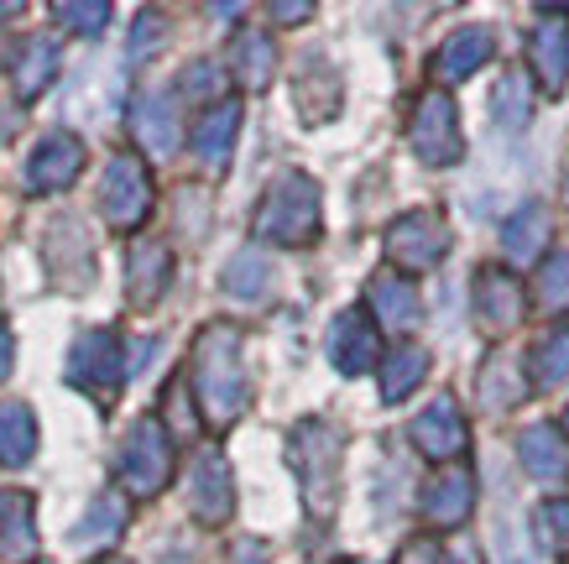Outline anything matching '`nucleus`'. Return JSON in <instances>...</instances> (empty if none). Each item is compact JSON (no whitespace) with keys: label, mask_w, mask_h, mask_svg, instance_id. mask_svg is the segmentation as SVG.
Returning a JSON list of instances; mask_svg holds the SVG:
<instances>
[{"label":"nucleus","mask_w":569,"mask_h":564,"mask_svg":"<svg viewBox=\"0 0 569 564\" xmlns=\"http://www.w3.org/2000/svg\"><path fill=\"white\" fill-rule=\"evenodd\" d=\"M497 544H501V564H533L528 554H522V548H512V533H501Z\"/></svg>","instance_id":"43"},{"label":"nucleus","mask_w":569,"mask_h":564,"mask_svg":"<svg viewBox=\"0 0 569 564\" xmlns=\"http://www.w3.org/2000/svg\"><path fill=\"white\" fill-rule=\"evenodd\" d=\"M533 366H528V376H533V387H559L569 376V325L549 329L543 340L533 345Z\"/></svg>","instance_id":"33"},{"label":"nucleus","mask_w":569,"mask_h":564,"mask_svg":"<svg viewBox=\"0 0 569 564\" xmlns=\"http://www.w3.org/2000/svg\"><path fill=\"white\" fill-rule=\"evenodd\" d=\"M543 240H549V205L543 199H528L512 220L501 225V251H507V261H518V267L543 251Z\"/></svg>","instance_id":"26"},{"label":"nucleus","mask_w":569,"mask_h":564,"mask_svg":"<svg viewBox=\"0 0 569 564\" xmlns=\"http://www.w3.org/2000/svg\"><path fill=\"white\" fill-rule=\"evenodd\" d=\"M137 27H141V32H137V42H131V58H141V52L152 48V42H162V21H157V11H147Z\"/></svg>","instance_id":"38"},{"label":"nucleus","mask_w":569,"mask_h":564,"mask_svg":"<svg viewBox=\"0 0 569 564\" xmlns=\"http://www.w3.org/2000/svg\"><path fill=\"white\" fill-rule=\"evenodd\" d=\"M293 471L303 481V502H309L313 517H329L335 513V502H340V428L325 424V418H303L293 428Z\"/></svg>","instance_id":"2"},{"label":"nucleus","mask_w":569,"mask_h":564,"mask_svg":"<svg viewBox=\"0 0 569 564\" xmlns=\"http://www.w3.org/2000/svg\"><path fill=\"white\" fill-rule=\"evenodd\" d=\"M491 52H497L491 27H455L433 52V73H439V85H460V79L491 63Z\"/></svg>","instance_id":"17"},{"label":"nucleus","mask_w":569,"mask_h":564,"mask_svg":"<svg viewBox=\"0 0 569 564\" xmlns=\"http://www.w3.org/2000/svg\"><path fill=\"white\" fill-rule=\"evenodd\" d=\"M533 523H538V538L549 548H569V502H543Z\"/></svg>","instance_id":"36"},{"label":"nucleus","mask_w":569,"mask_h":564,"mask_svg":"<svg viewBox=\"0 0 569 564\" xmlns=\"http://www.w3.org/2000/svg\"><path fill=\"white\" fill-rule=\"evenodd\" d=\"M37 455V418L27 403L6 397L0 403V471H21Z\"/></svg>","instance_id":"27"},{"label":"nucleus","mask_w":569,"mask_h":564,"mask_svg":"<svg viewBox=\"0 0 569 564\" xmlns=\"http://www.w3.org/2000/svg\"><path fill=\"white\" fill-rule=\"evenodd\" d=\"M518 461L522 471L543 486H559L569 476V445H565V428L559 424H528L518 434Z\"/></svg>","instance_id":"21"},{"label":"nucleus","mask_w":569,"mask_h":564,"mask_svg":"<svg viewBox=\"0 0 569 564\" xmlns=\"http://www.w3.org/2000/svg\"><path fill=\"white\" fill-rule=\"evenodd\" d=\"M116 476L131 496H157L173 476V434L162 418H137L116 455Z\"/></svg>","instance_id":"4"},{"label":"nucleus","mask_w":569,"mask_h":564,"mask_svg":"<svg viewBox=\"0 0 569 564\" xmlns=\"http://www.w3.org/2000/svg\"><path fill=\"white\" fill-rule=\"evenodd\" d=\"M528 69L549 95H565L569 85V21L565 17H543L528 37Z\"/></svg>","instance_id":"19"},{"label":"nucleus","mask_w":569,"mask_h":564,"mask_svg":"<svg viewBox=\"0 0 569 564\" xmlns=\"http://www.w3.org/2000/svg\"><path fill=\"white\" fill-rule=\"evenodd\" d=\"M58 42L52 37H21L17 48H11V85H17V100H42L48 95V85L58 79Z\"/></svg>","instance_id":"20"},{"label":"nucleus","mask_w":569,"mask_h":564,"mask_svg":"<svg viewBox=\"0 0 569 564\" xmlns=\"http://www.w3.org/2000/svg\"><path fill=\"white\" fill-rule=\"evenodd\" d=\"M387 257L402 273H429L449 257V225L433 209H408L387 225Z\"/></svg>","instance_id":"7"},{"label":"nucleus","mask_w":569,"mask_h":564,"mask_svg":"<svg viewBox=\"0 0 569 564\" xmlns=\"http://www.w3.org/2000/svg\"><path fill=\"white\" fill-rule=\"evenodd\" d=\"M37 554V502L27 492H0V564H27Z\"/></svg>","instance_id":"23"},{"label":"nucleus","mask_w":569,"mask_h":564,"mask_svg":"<svg viewBox=\"0 0 569 564\" xmlns=\"http://www.w3.org/2000/svg\"><path fill=\"white\" fill-rule=\"evenodd\" d=\"M522 308H528L522 283L507 273V267H481V273H476V325H481L486 335H507V329L522 319Z\"/></svg>","instance_id":"13"},{"label":"nucleus","mask_w":569,"mask_h":564,"mask_svg":"<svg viewBox=\"0 0 569 564\" xmlns=\"http://www.w3.org/2000/svg\"><path fill=\"white\" fill-rule=\"evenodd\" d=\"M565 205H569V168H565Z\"/></svg>","instance_id":"45"},{"label":"nucleus","mask_w":569,"mask_h":564,"mask_svg":"<svg viewBox=\"0 0 569 564\" xmlns=\"http://www.w3.org/2000/svg\"><path fill=\"white\" fill-rule=\"evenodd\" d=\"M42 261H48V273L58 288H69V293L94 288V246H89V236H84V220L58 215V220L48 225V240H42Z\"/></svg>","instance_id":"9"},{"label":"nucleus","mask_w":569,"mask_h":564,"mask_svg":"<svg viewBox=\"0 0 569 564\" xmlns=\"http://www.w3.org/2000/svg\"><path fill=\"white\" fill-rule=\"evenodd\" d=\"M397 564H449V560H445V548H439V538L423 533V538H408V544H402Z\"/></svg>","instance_id":"37"},{"label":"nucleus","mask_w":569,"mask_h":564,"mask_svg":"<svg viewBox=\"0 0 569 564\" xmlns=\"http://www.w3.org/2000/svg\"><path fill=\"white\" fill-rule=\"evenodd\" d=\"M230 73H236V85L241 89H267L272 85V73H277V48H272V37L257 32V27H246L236 42H230Z\"/></svg>","instance_id":"25"},{"label":"nucleus","mask_w":569,"mask_h":564,"mask_svg":"<svg viewBox=\"0 0 569 564\" xmlns=\"http://www.w3.org/2000/svg\"><path fill=\"white\" fill-rule=\"evenodd\" d=\"M413 445L429 455V461L449 465V461H460L470 445V428H466V413H460V403L449 393H439L429 403V408L413 418Z\"/></svg>","instance_id":"10"},{"label":"nucleus","mask_w":569,"mask_h":564,"mask_svg":"<svg viewBox=\"0 0 569 564\" xmlns=\"http://www.w3.org/2000/svg\"><path fill=\"white\" fill-rule=\"evenodd\" d=\"M84 172V141L73 131H48L37 141L32 162H27V178H32L37 194H58V188H73Z\"/></svg>","instance_id":"14"},{"label":"nucleus","mask_w":569,"mask_h":564,"mask_svg":"<svg viewBox=\"0 0 569 564\" xmlns=\"http://www.w3.org/2000/svg\"><path fill=\"white\" fill-rule=\"evenodd\" d=\"M559 428H565V439H569V408H565V424H559Z\"/></svg>","instance_id":"46"},{"label":"nucleus","mask_w":569,"mask_h":564,"mask_svg":"<svg viewBox=\"0 0 569 564\" xmlns=\"http://www.w3.org/2000/svg\"><path fill=\"white\" fill-rule=\"evenodd\" d=\"M230 564H267V548L257 538H236L230 544Z\"/></svg>","instance_id":"40"},{"label":"nucleus","mask_w":569,"mask_h":564,"mask_svg":"<svg viewBox=\"0 0 569 564\" xmlns=\"http://www.w3.org/2000/svg\"><path fill=\"white\" fill-rule=\"evenodd\" d=\"M193 403L204 413V424L230 428L251 403V382H246V360H241V329L236 325H209L193 340Z\"/></svg>","instance_id":"1"},{"label":"nucleus","mask_w":569,"mask_h":564,"mask_svg":"<svg viewBox=\"0 0 569 564\" xmlns=\"http://www.w3.org/2000/svg\"><path fill=\"white\" fill-rule=\"evenodd\" d=\"M52 21L79 37H100L104 21H110V6H104V0H58V6H52Z\"/></svg>","instance_id":"34"},{"label":"nucleus","mask_w":569,"mask_h":564,"mask_svg":"<svg viewBox=\"0 0 569 564\" xmlns=\"http://www.w3.org/2000/svg\"><path fill=\"white\" fill-rule=\"evenodd\" d=\"M100 215L121 236L141 230V220L152 215V172H147V162L137 152L110 157V168L100 178Z\"/></svg>","instance_id":"5"},{"label":"nucleus","mask_w":569,"mask_h":564,"mask_svg":"<svg viewBox=\"0 0 569 564\" xmlns=\"http://www.w3.org/2000/svg\"><path fill=\"white\" fill-rule=\"evenodd\" d=\"M6 17H17V6H0V21H6Z\"/></svg>","instance_id":"44"},{"label":"nucleus","mask_w":569,"mask_h":564,"mask_svg":"<svg viewBox=\"0 0 569 564\" xmlns=\"http://www.w3.org/2000/svg\"><path fill=\"white\" fill-rule=\"evenodd\" d=\"M224 293H230V298H246V304L267 298V293H272V261L261 257L257 246L236 251V257L224 261Z\"/></svg>","instance_id":"30"},{"label":"nucleus","mask_w":569,"mask_h":564,"mask_svg":"<svg viewBox=\"0 0 569 564\" xmlns=\"http://www.w3.org/2000/svg\"><path fill=\"white\" fill-rule=\"evenodd\" d=\"M261 240H277V246H303V240L319 236V184L309 172H282L267 199H261L257 220H251Z\"/></svg>","instance_id":"3"},{"label":"nucleus","mask_w":569,"mask_h":564,"mask_svg":"<svg viewBox=\"0 0 569 564\" xmlns=\"http://www.w3.org/2000/svg\"><path fill=\"white\" fill-rule=\"evenodd\" d=\"M329 360H335V372L340 376H366L381 356V335L377 325L366 319L361 308H346L335 325H329Z\"/></svg>","instance_id":"12"},{"label":"nucleus","mask_w":569,"mask_h":564,"mask_svg":"<svg viewBox=\"0 0 569 564\" xmlns=\"http://www.w3.org/2000/svg\"><path fill=\"white\" fill-rule=\"evenodd\" d=\"M350 564H361V560H350Z\"/></svg>","instance_id":"48"},{"label":"nucleus","mask_w":569,"mask_h":564,"mask_svg":"<svg viewBox=\"0 0 569 564\" xmlns=\"http://www.w3.org/2000/svg\"><path fill=\"white\" fill-rule=\"evenodd\" d=\"M236 137H241V100H209L204 116L193 120V131H189L193 162L204 172H224L230 168V152H236Z\"/></svg>","instance_id":"11"},{"label":"nucleus","mask_w":569,"mask_h":564,"mask_svg":"<svg viewBox=\"0 0 569 564\" xmlns=\"http://www.w3.org/2000/svg\"><path fill=\"white\" fill-rule=\"evenodd\" d=\"M100 564H126V560H100Z\"/></svg>","instance_id":"47"},{"label":"nucleus","mask_w":569,"mask_h":564,"mask_svg":"<svg viewBox=\"0 0 569 564\" xmlns=\"http://www.w3.org/2000/svg\"><path fill=\"white\" fill-rule=\"evenodd\" d=\"M173 283V251L162 240H131L126 251V298L131 308H152Z\"/></svg>","instance_id":"16"},{"label":"nucleus","mask_w":569,"mask_h":564,"mask_svg":"<svg viewBox=\"0 0 569 564\" xmlns=\"http://www.w3.org/2000/svg\"><path fill=\"white\" fill-rule=\"evenodd\" d=\"M126 376H131V366H126V345H121V335H116V329H89V335H79V340H73V350H69V382L79 387V393L110 397Z\"/></svg>","instance_id":"8"},{"label":"nucleus","mask_w":569,"mask_h":564,"mask_svg":"<svg viewBox=\"0 0 569 564\" xmlns=\"http://www.w3.org/2000/svg\"><path fill=\"white\" fill-rule=\"evenodd\" d=\"M126 528V496H100V502H89V513L79 517V528H73V544L79 548H110L121 538Z\"/></svg>","instance_id":"29"},{"label":"nucleus","mask_w":569,"mask_h":564,"mask_svg":"<svg viewBox=\"0 0 569 564\" xmlns=\"http://www.w3.org/2000/svg\"><path fill=\"white\" fill-rule=\"evenodd\" d=\"M429 376V350L413 340H402L387 350V360H381V397L387 403H402V397L413 393L418 382Z\"/></svg>","instance_id":"28"},{"label":"nucleus","mask_w":569,"mask_h":564,"mask_svg":"<svg viewBox=\"0 0 569 564\" xmlns=\"http://www.w3.org/2000/svg\"><path fill=\"white\" fill-rule=\"evenodd\" d=\"M538 304L549 314H569V251H553L538 267Z\"/></svg>","instance_id":"35"},{"label":"nucleus","mask_w":569,"mask_h":564,"mask_svg":"<svg viewBox=\"0 0 569 564\" xmlns=\"http://www.w3.org/2000/svg\"><path fill=\"white\" fill-rule=\"evenodd\" d=\"M408 141H413L418 162H429V168H455V162L466 157L460 116H455V100H449L445 89H429V95L413 105V120H408Z\"/></svg>","instance_id":"6"},{"label":"nucleus","mask_w":569,"mask_h":564,"mask_svg":"<svg viewBox=\"0 0 569 564\" xmlns=\"http://www.w3.org/2000/svg\"><path fill=\"white\" fill-rule=\"evenodd\" d=\"M366 304H371V314H377L387 329H413L418 314H423V304H418V288L402 273H377V277H371Z\"/></svg>","instance_id":"24"},{"label":"nucleus","mask_w":569,"mask_h":564,"mask_svg":"<svg viewBox=\"0 0 569 564\" xmlns=\"http://www.w3.org/2000/svg\"><path fill=\"white\" fill-rule=\"evenodd\" d=\"M209 79L220 85V73H214V63H193V73L183 79V95H204L209 89Z\"/></svg>","instance_id":"41"},{"label":"nucleus","mask_w":569,"mask_h":564,"mask_svg":"<svg viewBox=\"0 0 569 564\" xmlns=\"http://www.w3.org/2000/svg\"><path fill=\"white\" fill-rule=\"evenodd\" d=\"M476 507V476H470L466 465H445L439 476L423 486V517H429L433 528H460Z\"/></svg>","instance_id":"18"},{"label":"nucleus","mask_w":569,"mask_h":564,"mask_svg":"<svg viewBox=\"0 0 569 564\" xmlns=\"http://www.w3.org/2000/svg\"><path fill=\"white\" fill-rule=\"evenodd\" d=\"M11 366H17V340H11V325L0 319V382L11 376Z\"/></svg>","instance_id":"42"},{"label":"nucleus","mask_w":569,"mask_h":564,"mask_svg":"<svg viewBox=\"0 0 569 564\" xmlns=\"http://www.w3.org/2000/svg\"><path fill=\"white\" fill-rule=\"evenodd\" d=\"M131 137L157 157H168L178 147V110H173V95H168V89H147V95L131 105Z\"/></svg>","instance_id":"22"},{"label":"nucleus","mask_w":569,"mask_h":564,"mask_svg":"<svg viewBox=\"0 0 569 564\" xmlns=\"http://www.w3.org/2000/svg\"><path fill=\"white\" fill-rule=\"evenodd\" d=\"M476 393H481V403L486 408H518L522 397H528V376L518 372V360L512 356H491L486 360V372H481V387H476Z\"/></svg>","instance_id":"31"},{"label":"nucleus","mask_w":569,"mask_h":564,"mask_svg":"<svg viewBox=\"0 0 569 564\" xmlns=\"http://www.w3.org/2000/svg\"><path fill=\"white\" fill-rule=\"evenodd\" d=\"M267 17H272V21H309L313 6H309V0H277V6H267Z\"/></svg>","instance_id":"39"},{"label":"nucleus","mask_w":569,"mask_h":564,"mask_svg":"<svg viewBox=\"0 0 569 564\" xmlns=\"http://www.w3.org/2000/svg\"><path fill=\"white\" fill-rule=\"evenodd\" d=\"M491 110H497V126H507V131H522V126L533 120V79H528L522 69H507L497 79Z\"/></svg>","instance_id":"32"},{"label":"nucleus","mask_w":569,"mask_h":564,"mask_svg":"<svg viewBox=\"0 0 569 564\" xmlns=\"http://www.w3.org/2000/svg\"><path fill=\"white\" fill-rule=\"evenodd\" d=\"M236 507V492H230V465H224L220 449H199V461L189 471V513L199 523H224Z\"/></svg>","instance_id":"15"}]
</instances>
